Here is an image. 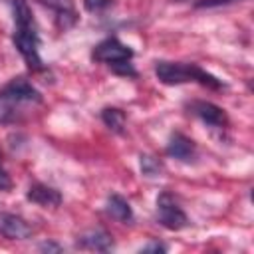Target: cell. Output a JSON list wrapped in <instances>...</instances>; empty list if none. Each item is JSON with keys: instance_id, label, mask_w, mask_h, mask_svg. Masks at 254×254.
Here are the masks:
<instances>
[{"instance_id": "21", "label": "cell", "mask_w": 254, "mask_h": 254, "mask_svg": "<svg viewBox=\"0 0 254 254\" xmlns=\"http://www.w3.org/2000/svg\"><path fill=\"white\" fill-rule=\"evenodd\" d=\"M0 165H2V153H0Z\"/></svg>"}, {"instance_id": "7", "label": "cell", "mask_w": 254, "mask_h": 254, "mask_svg": "<svg viewBox=\"0 0 254 254\" xmlns=\"http://www.w3.org/2000/svg\"><path fill=\"white\" fill-rule=\"evenodd\" d=\"M36 2L56 12V26L62 32L69 30L77 22V12L73 6V0H36Z\"/></svg>"}, {"instance_id": "20", "label": "cell", "mask_w": 254, "mask_h": 254, "mask_svg": "<svg viewBox=\"0 0 254 254\" xmlns=\"http://www.w3.org/2000/svg\"><path fill=\"white\" fill-rule=\"evenodd\" d=\"M40 250H44V252H62V246L56 244V242H44V244H40Z\"/></svg>"}, {"instance_id": "16", "label": "cell", "mask_w": 254, "mask_h": 254, "mask_svg": "<svg viewBox=\"0 0 254 254\" xmlns=\"http://www.w3.org/2000/svg\"><path fill=\"white\" fill-rule=\"evenodd\" d=\"M111 69H113L115 73H119V75H129V77H135V75H137L135 67L131 65V60H127V62H117V64L111 65Z\"/></svg>"}, {"instance_id": "11", "label": "cell", "mask_w": 254, "mask_h": 254, "mask_svg": "<svg viewBox=\"0 0 254 254\" xmlns=\"http://www.w3.org/2000/svg\"><path fill=\"white\" fill-rule=\"evenodd\" d=\"M77 246L85 250H95V252H109L113 248V238L105 230H89L77 236Z\"/></svg>"}, {"instance_id": "12", "label": "cell", "mask_w": 254, "mask_h": 254, "mask_svg": "<svg viewBox=\"0 0 254 254\" xmlns=\"http://www.w3.org/2000/svg\"><path fill=\"white\" fill-rule=\"evenodd\" d=\"M107 212L111 214V218H115L119 222H131L133 220V208L121 194H111L107 198Z\"/></svg>"}, {"instance_id": "19", "label": "cell", "mask_w": 254, "mask_h": 254, "mask_svg": "<svg viewBox=\"0 0 254 254\" xmlns=\"http://www.w3.org/2000/svg\"><path fill=\"white\" fill-rule=\"evenodd\" d=\"M141 252H167V246L161 244V242H151V244L143 246Z\"/></svg>"}, {"instance_id": "9", "label": "cell", "mask_w": 254, "mask_h": 254, "mask_svg": "<svg viewBox=\"0 0 254 254\" xmlns=\"http://www.w3.org/2000/svg\"><path fill=\"white\" fill-rule=\"evenodd\" d=\"M167 155L169 157H175L179 161H192L194 155H196V147H194V141L189 139L187 135L183 133H173L169 143H167Z\"/></svg>"}, {"instance_id": "10", "label": "cell", "mask_w": 254, "mask_h": 254, "mask_svg": "<svg viewBox=\"0 0 254 254\" xmlns=\"http://www.w3.org/2000/svg\"><path fill=\"white\" fill-rule=\"evenodd\" d=\"M28 200H32V202H36V204H40V206H44V208H56V206H60L62 204V194H60V190H56L54 187H48V185H32L30 189H28Z\"/></svg>"}, {"instance_id": "5", "label": "cell", "mask_w": 254, "mask_h": 254, "mask_svg": "<svg viewBox=\"0 0 254 254\" xmlns=\"http://www.w3.org/2000/svg\"><path fill=\"white\" fill-rule=\"evenodd\" d=\"M91 58L95 62H101V64H117V62H127L133 58V50L129 46H125L123 42H119L117 38H105L101 40L93 52H91Z\"/></svg>"}, {"instance_id": "15", "label": "cell", "mask_w": 254, "mask_h": 254, "mask_svg": "<svg viewBox=\"0 0 254 254\" xmlns=\"http://www.w3.org/2000/svg\"><path fill=\"white\" fill-rule=\"evenodd\" d=\"M83 6H85V10L97 14V12H105L107 8H111L113 0H83Z\"/></svg>"}, {"instance_id": "14", "label": "cell", "mask_w": 254, "mask_h": 254, "mask_svg": "<svg viewBox=\"0 0 254 254\" xmlns=\"http://www.w3.org/2000/svg\"><path fill=\"white\" fill-rule=\"evenodd\" d=\"M139 165H141V173L145 177H159L163 173V163L153 155H141Z\"/></svg>"}, {"instance_id": "18", "label": "cell", "mask_w": 254, "mask_h": 254, "mask_svg": "<svg viewBox=\"0 0 254 254\" xmlns=\"http://www.w3.org/2000/svg\"><path fill=\"white\" fill-rule=\"evenodd\" d=\"M10 187H12V179H10V175L0 165V190H8Z\"/></svg>"}, {"instance_id": "4", "label": "cell", "mask_w": 254, "mask_h": 254, "mask_svg": "<svg viewBox=\"0 0 254 254\" xmlns=\"http://www.w3.org/2000/svg\"><path fill=\"white\" fill-rule=\"evenodd\" d=\"M157 218L169 230H181L189 224L185 210L179 206L171 192H161L157 196Z\"/></svg>"}, {"instance_id": "2", "label": "cell", "mask_w": 254, "mask_h": 254, "mask_svg": "<svg viewBox=\"0 0 254 254\" xmlns=\"http://www.w3.org/2000/svg\"><path fill=\"white\" fill-rule=\"evenodd\" d=\"M155 73L159 77L161 83L165 85H179V83H200L204 87L210 89H220L224 87V83L214 77L212 73L204 71L202 67H198L196 64H185V62H157L155 65Z\"/></svg>"}, {"instance_id": "17", "label": "cell", "mask_w": 254, "mask_h": 254, "mask_svg": "<svg viewBox=\"0 0 254 254\" xmlns=\"http://www.w3.org/2000/svg\"><path fill=\"white\" fill-rule=\"evenodd\" d=\"M232 2H240V0H200L196 2V8H216V6H224Z\"/></svg>"}, {"instance_id": "3", "label": "cell", "mask_w": 254, "mask_h": 254, "mask_svg": "<svg viewBox=\"0 0 254 254\" xmlns=\"http://www.w3.org/2000/svg\"><path fill=\"white\" fill-rule=\"evenodd\" d=\"M16 30H14V46L20 52V56L24 58V62L28 64V67L32 71H42L44 69V62L40 58V38L34 26V20H26V22H14Z\"/></svg>"}, {"instance_id": "8", "label": "cell", "mask_w": 254, "mask_h": 254, "mask_svg": "<svg viewBox=\"0 0 254 254\" xmlns=\"http://www.w3.org/2000/svg\"><path fill=\"white\" fill-rule=\"evenodd\" d=\"M0 234L10 240H24L32 236V226L22 216L0 212Z\"/></svg>"}, {"instance_id": "1", "label": "cell", "mask_w": 254, "mask_h": 254, "mask_svg": "<svg viewBox=\"0 0 254 254\" xmlns=\"http://www.w3.org/2000/svg\"><path fill=\"white\" fill-rule=\"evenodd\" d=\"M42 103L40 91L24 77H14L0 89V123H16L26 105Z\"/></svg>"}, {"instance_id": "6", "label": "cell", "mask_w": 254, "mask_h": 254, "mask_svg": "<svg viewBox=\"0 0 254 254\" xmlns=\"http://www.w3.org/2000/svg\"><path fill=\"white\" fill-rule=\"evenodd\" d=\"M189 109L194 117H198L206 125H212V127H226L228 125V117H226L224 109L210 103V101H190Z\"/></svg>"}, {"instance_id": "13", "label": "cell", "mask_w": 254, "mask_h": 254, "mask_svg": "<svg viewBox=\"0 0 254 254\" xmlns=\"http://www.w3.org/2000/svg\"><path fill=\"white\" fill-rule=\"evenodd\" d=\"M101 121L115 133H123L125 127V113L119 107H105L101 111Z\"/></svg>"}]
</instances>
